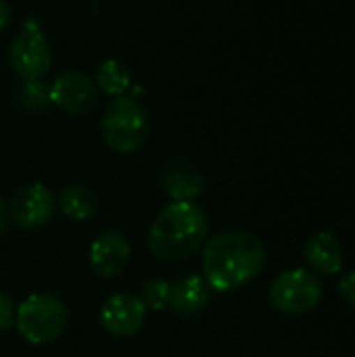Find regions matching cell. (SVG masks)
<instances>
[{
	"instance_id": "1",
	"label": "cell",
	"mask_w": 355,
	"mask_h": 357,
	"mask_svg": "<svg viewBox=\"0 0 355 357\" xmlns=\"http://www.w3.org/2000/svg\"><path fill=\"white\" fill-rule=\"evenodd\" d=\"M264 266L266 247L247 232H222L203 245V278L213 291H236L251 282Z\"/></svg>"
},
{
	"instance_id": "2",
	"label": "cell",
	"mask_w": 355,
	"mask_h": 357,
	"mask_svg": "<svg viewBox=\"0 0 355 357\" xmlns=\"http://www.w3.org/2000/svg\"><path fill=\"white\" fill-rule=\"evenodd\" d=\"M209 232V220L203 207L192 201H172L151 224L149 251L165 261H176L197 253Z\"/></svg>"
},
{
	"instance_id": "3",
	"label": "cell",
	"mask_w": 355,
	"mask_h": 357,
	"mask_svg": "<svg viewBox=\"0 0 355 357\" xmlns=\"http://www.w3.org/2000/svg\"><path fill=\"white\" fill-rule=\"evenodd\" d=\"M151 121L146 109L132 96L113 98L100 117L103 142L121 155L138 151L149 138Z\"/></svg>"
},
{
	"instance_id": "4",
	"label": "cell",
	"mask_w": 355,
	"mask_h": 357,
	"mask_svg": "<svg viewBox=\"0 0 355 357\" xmlns=\"http://www.w3.org/2000/svg\"><path fill=\"white\" fill-rule=\"evenodd\" d=\"M69 314L61 299L48 293H33L21 301L15 314V328L29 345H48L67 331Z\"/></svg>"
},
{
	"instance_id": "5",
	"label": "cell",
	"mask_w": 355,
	"mask_h": 357,
	"mask_svg": "<svg viewBox=\"0 0 355 357\" xmlns=\"http://www.w3.org/2000/svg\"><path fill=\"white\" fill-rule=\"evenodd\" d=\"M268 297L272 307L280 314L301 316L318 307L322 299V284L308 270H287L272 280Z\"/></svg>"
},
{
	"instance_id": "6",
	"label": "cell",
	"mask_w": 355,
	"mask_h": 357,
	"mask_svg": "<svg viewBox=\"0 0 355 357\" xmlns=\"http://www.w3.org/2000/svg\"><path fill=\"white\" fill-rule=\"evenodd\" d=\"M8 63L23 82H40L52 65V50L46 36L38 27H25L13 40Z\"/></svg>"
},
{
	"instance_id": "7",
	"label": "cell",
	"mask_w": 355,
	"mask_h": 357,
	"mask_svg": "<svg viewBox=\"0 0 355 357\" xmlns=\"http://www.w3.org/2000/svg\"><path fill=\"white\" fill-rule=\"evenodd\" d=\"M98 96L100 92L94 79L77 71H67L56 75L48 88L50 102L71 115H86L94 111L98 105Z\"/></svg>"
},
{
	"instance_id": "8",
	"label": "cell",
	"mask_w": 355,
	"mask_h": 357,
	"mask_svg": "<svg viewBox=\"0 0 355 357\" xmlns=\"http://www.w3.org/2000/svg\"><path fill=\"white\" fill-rule=\"evenodd\" d=\"M54 207H56V201H54L52 190L46 184L36 182L15 192L6 209H8V220H13V224L33 230V228L46 226L52 220Z\"/></svg>"
},
{
	"instance_id": "9",
	"label": "cell",
	"mask_w": 355,
	"mask_h": 357,
	"mask_svg": "<svg viewBox=\"0 0 355 357\" xmlns=\"http://www.w3.org/2000/svg\"><path fill=\"white\" fill-rule=\"evenodd\" d=\"M146 312L149 310L140 297L132 293H115L100 307V324L113 337H132L142 328Z\"/></svg>"
},
{
	"instance_id": "10",
	"label": "cell",
	"mask_w": 355,
	"mask_h": 357,
	"mask_svg": "<svg viewBox=\"0 0 355 357\" xmlns=\"http://www.w3.org/2000/svg\"><path fill=\"white\" fill-rule=\"evenodd\" d=\"M88 255H90V266L98 276L117 278L126 270L132 257V245L121 232L107 230L92 241Z\"/></svg>"
},
{
	"instance_id": "11",
	"label": "cell",
	"mask_w": 355,
	"mask_h": 357,
	"mask_svg": "<svg viewBox=\"0 0 355 357\" xmlns=\"http://www.w3.org/2000/svg\"><path fill=\"white\" fill-rule=\"evenodd\" d=\"M213 289L203 276L188 274L172 284L169 310L178 316H197L211 303Z\"/></svg>"
},
{
	"instance_id": "12",
	"label": "cell",
	"mask_w": 355,
	"mask_h": 357,
	"mask_svg": "<svg viewBox=\"0 0 355 357\" xmlns=\"http://www.w3.org/2000/svg\"><path fill=\"white\" fill-rule=\"evenodd\" d=\"M305 261L320 276H335L343 270V249L335 234L318 232L305 245Z\"/></svg>"
},
{
	"instance_id": "13",
	"label": "cell",
	"mask_w": 355,
	"mask_h": 357,
	"mask_svg": "<svg viewBox=\"0 0 355 357\" xmlns=\"http://www.w3.org/2000/svg\"><path fill=\"white\" fill-rule=\"evenodd\" d=\"M161 186L172 201H192L203 190V178L184 163H172L161 174Z\"/></svg>"
},
{
	"instance_id": "14",
	"label": "cell",
	"mask_w": 355,
	"mask_h": 357,
	"mask_svg": "<svg viewBox=\"0 0 355 357\" xmlns=\"http://www.w3.org/2000/svg\"><path fill=\"white\" fill-rule=\"evenodd\" d=\"M94 84L98 92H103L105 96H111V98L126 96V92L132 86V71L123 61L107 59L96 67Z\"/></svg>"
},
{
	"instance_id": "15",
	"label": "cell",
	"mask_w": 355,
	"mask_h": 357,
	"mask_svg": "<svg viewBox=\"0 0 355 357\" xmlns=\"http://www.w3.org/2000/svg\"><path fill=\"white\" fill-rule=\"evenodd\" d=\"M59 207L69 220L86 222L98 211V199L90 188L73 184V186L63 188V192L59 197Z\"/></svg>"
},
{
	"instance_id": "16",
	"label": "cell",
	"mask_w": 355,
	"mask_h": 357,
	"mask_svg": "<svg viewBox=\"0 0 355 357\" xmlns=\"http://www.w3.org/2000/svg\"><path fill=\"white\" fill-rule=\"evenodd\" d=\"M169 297H172V282H167V280L153 278V280H146L142 284L140 301L144 303L146 310H153V312L167 310L169 307Z\"/></svg>"
},
{
	"instance_id": "17",
	"label": "cell",
	"mask_w": 355,
	"mask_h": 357,
	"mask_svg": "<svg viewBox=\"0 0 355 357\" xmlns=\"http://www.w3.org/2000/svg\"><path fill=\"white\" fill-rule=\"evenodd\" d=\"M15 314H17V307H15L13 299L0 291V331L15 326Z\"/></svg>"
},
{
	"instance_id": "18",
	"label": "cell",
	"mask_w": 355,
	"mask_h": 357,
	"mask_svg": "<svg viewBox=\"0 0 355 357\" xmlns=\"http://www.w3.org/2000/svg\"><path fill=\"white\" fill-rule=\"evenodd\" d=\"M339 297L345 303L355 305V272H349L345 278H341V282H339Z\"/></svg>"
},
{
	"instance_id": "19",
	"label": "cell",
	"mask_w": 355,
	"mask_h": 357,
	"mask_svg": "<svg viewBox=\"0 0 355 357\" xmlns=\"http://www.w3.org/2000/svg\"><path fill=\"white\" fill-rule=\"evenodd\" d=\"M13 21V8L6 0H0V31L6 29Z\"/></svg>"
},
{
	"instance_id": "20",
	"label": "cell",
	"mask_w": 355,
	"mask_h": 357,
	"mask_svg": "<svg viewBox=\"0 0 355 357\" xmlns=\"http://www.w3.org/2000/svg\"><path fill=\"white\" fill-rule=\"evenodd\" d=\"M6 226H8V209L2 203V199H0V236L6 232Z\"/></svg>"
}]
</instances>
